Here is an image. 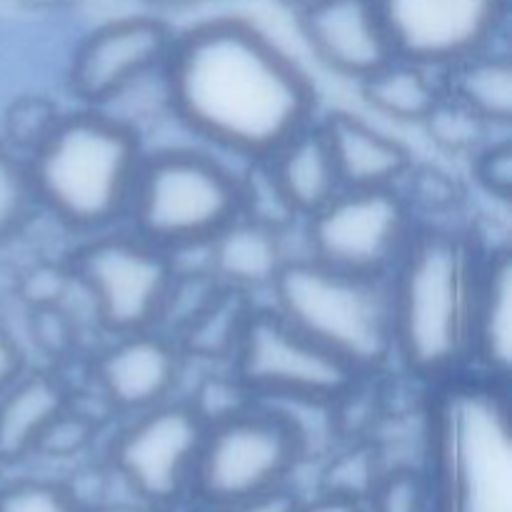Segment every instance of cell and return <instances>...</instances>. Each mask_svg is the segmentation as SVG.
<instances>
[{"label":"cell","instance_id":"obj_7","mask_svg":"<svg viewBox=\"0 0 512 512\" xmlns=\"http://www.w3.org/2000/svg\"><path fill=\"white\" fill-rule=\"evenodd\" d=\"M305 455L308 448L295 425L275 405L258 400L205 425L188 495L210 510L283 488Z\"/></svg>","mask_w":512,"mask_h":512},{"label":"cell","instance_id":"obj_20","mask_svg":"<svg viewBox=\"0 0 512 512\" xmlns=\"http://www.w3.org/2000/svg\"><path fill=\"white\" fill-rule=\"evenodd\" d=\"M280 193L300 220L318 213L343 190L320 123H308L265 158Z\"/></svg>","mask_w":512,"mask_h":512},{"label":"cell","instance_id":"obj_6","mask_svg":"<svg viewBox=\"0 0 512 512\" xmlns=\"http://www.w3.org/2000/svg\"><path fill=\"white\" fill-rule=\"evenodd\" d=\"M243 210L240 178L195 150L145 155L125 218L130 230L165 253L203 248Z\"/></svg>","mask_w":512,"mask_h":512},{"label":"cell","instance_id":"obj_19","mask_svg":"<svg viewBox=\"0 0 512 512\" xmlns=\"http://www.w3.org/2000/svg\"><path fill=\"white\" fill-rule=\"evenodd\" d=\"M68 385L55 373H23L0 393V465L35 455L40 435L70 405Z\"/></svg>","mask_w":512,"mask_h":512},{"label":"cell","instance_id":"obj_40","mask_svg":"<svg viewBox=\"0 0 512 512\" xmlns=\"http://www.w3.org/2000/svg\"><path fill=\"white\" fill-rule=\"evenodd\" d=\"M20 278H23V273L15 265L0 263V298H13V295H18Z\"/></svg>","mask_w":512,"mask_h":512},{"label":"cell","instance_id":"obj_30","mask_svg":"<svg viewBox=\"0 0 512 512\" xmlns=\"http://www.w3.org/2000/svg\"><path fill=\"white\" fill-rule=\"evenodd\" d=\"M95 433H98V420L85 410L75 408L73 398H70L68 408L40 435L35 455H45V458L53 460L75 458L93 445Z\"/></svg>","mask_w":512,"mask_h":512},{"label":"cell","instance_id":"obj_2","mask_svg":"<svg viewBox=\"0 0 512 512\" xmlns=\"http://www.w3.org/2000/svg\"><path fill=\"white\" fill-rule=\"evenodd\" d=\"M485 253L475 235L418 223L388 275L393 360L428 388L470 368Z\"/></svg>","mask_w":512,"mask_h":512},{"label":"cell","instance_id":"obj_8","mask_svg":"<svg viewBox=\"0 0 512 512\" xmlns=\"http://www.w3.org/2000/svg\"><path fill=\"white\" fill-rule=\"evenodd\" d=\"M230 368L255 400L338 403L365 378L273 305H255Z\"/></svg>","mask_w":512,"mask_h":512},{"label":"cell","instance_id":"obj_12","mask_svg":"<svg viewBox=\"0 0 512 512\" xmlns=\"http://www.w3.org/2000/svg\"><path fill=\"white\" fill-rule=\"evenodd\" d=\"M395 58L445 70L495 45L508 0H378Z\"/></svg>","mask_w":512,"mask_h":512},{"label":"cell","instance_id":"obj_16","mask_svg":"<svg viewBox=\"0 0 512 512\" xmlns=\"http://www.w3.org/2000/svg\"><path fill=\"white\" fill-rule=\"evenodd\" d=\"M343 188H398L413 155L400 140L380 133L350 113H330L320 120Z\"/></svg>","mask_w":512,"mask_h":512},{"label":"cell","instance_id":"obj_3","mask_svg":"<svg viewBox=\"0 0 512 512\" xmlns=\"http://www.w3.org/2000/svg\"><path fill=\"white\" fill-rule=\"evenodd\" d=\"M423 475L435 512H512L508 383L468 368L430 385Z\"/></svg>","mask_w":512,"mask_h":512},{"label":"cell","instance_id":"obj_42","mask_svg":"<svg viewBox=\"0 0 512 512\" xmlns=\"http://www.w3.org/2000/svg\"><path fill=\"white\" fill-rule=\"evenodd\" d=\"M155 8H193V5L215 3V0H148Z\"/></svg>","mask_w":512,"mask_h":512},{"label":"cell","instance_id":"obj_28","mask_svg":"<svg viewBox=\"0 0 512 512\" xmlns=\"http://www.w3.org/2000/svg\"><path fill=\"white\" fill-rule=\"evenodd\" d=\"M398 188L403 190L415 218L420 213H448V210L458 208L460 198H463L458 180L445 173V170L435 168V165L413 163V168L408 170V175H405Z\"/></svg>","mask_w":512,"mask_h":512},{"label":"cell","instance_id":"obj_10","mask_svg":"<svg viewBox=\"0 0 512 512\" xmlns=\"http://www.w3.org/2000/svg\"><path fill=\"white\" fill-rule=\"evenodd\" d=\"M418 228L400 188H343L305 218L308 255L355 275L388 278Z\"/></svg>","mask_w":512,"mask_h":512},{"label":"cell","instance_id":"obj_4","mask_svg":"<svg viewBox=\"0 0 512 512\" xmlns=\"http://www.w3.org/2000/svg\"><path fill=\"white\" fill-rule=\"evenodd\" d=\"M143 145L133 125L85 108L60 115L28 155L40 208L78 233H103L128 215Z\"/></svg>","mask_w":512,"mask_h":512},{"label":"cell","instance_id":"obj_22","mask_svg":"<svg viewBox=\"0 0 512 512\" xmlns=\"http://www.w3.org/2000/svg\"><path fill=\"white\" fill-rule=\"evenodd\" d=\"M435 73L438 70L413 60L393 58L360 80V93L375 113L398 123L420 125L443 98V83Z\"/></svg>","mask_w":512,"mask_h":512},{"label":"cell","instance_id":"obj_11","mask_svg":"<svg viewBox=\"0 0 512 512\" xmlns=\"http://www.w3.org/2000/svg\"><path fill=\"white\" fill-rule=\"evenodd\" d=\"M205 423L188 400L130 415L108 445V468L133 498L175 508L190 493Z\"/></svg>","mask_w":512,"mask_h":512},{"label":"cell","instance_id":"obj_43","mask_svg":"<svg viewBox=\"0 0 512 512\" xmlns=\"http://www.w3.org/2000/svg\"><path fill=\"white\" fill-rule=\"evenodd\" d=\"M280 3L290 5V8H293V10H298V8H303L305 3H310V0H280Z\"/></svg>","mask_w":512,"mask_h":512},{"label":"cell","instance_id":"obj_31","mask_svg":"<svg viewBox=\"0 0 512 512\" xmlns=\"http://www.w3.org/2000/svg\"><path fill=\"white\" fill-rule=\"evenodd\" d=\"M193 405L195 413L200 415L205 425L218 423V420L230 418V415L240 413V410L250 408L255 400V395L245 388L243 380L233 373V368L228 365L225 373H210L208 378L200 383V388L195 390L193 398L188 400Z\"/></svg>","mask_w":512,"mask_h":512},{"label":"cell","instance_id":"obj_18","mask_svg":"<svg viewBox=\"0 0 512 512\" xmlns=\"http://www.w3.org/2000/svg\"><path fill=\"white\" fill-rule=\"evenodd\" d=\"M208 268L225 288L253 295L273 285L280 268L288 263L285 233L243 218L228 225L208 243Z\"/></svg>","mask_w":512,"mask_h":512},{"label":"cell","instance_id":"obj_13","mask_svg":"<svg viewBox=\"0 0 512 512\" xmlns=\"http://www.w3.org/2000/svg\"><path fill=\"white\" fill-rule=\"evenodd\" d=\"M175 33L155 15H128L90 30L70 60L68 83L85 108H105L153 70H163Z\"/></svg>","mask_w":512,"mask_h":512},{"label":"cell","instance_id":"obj_34","mask_svg":"<svg viewBox=\"0 0 512 512\" xmlns=\"http://www.w3.org/2000/svg\"><path fill=\"white\" fill-rule=\"evenodd\" d=\"M473 173L480 188L498 200L512 195V143L510 138L488 140L473 155Z\"/></svg>","mask_w":512,"mask_h":512},{"label":"cell","instance_id":"obj_37","mask_svg":"<svg viewBox=\"0 0 512 512\" xmlns=\"http://www.w3.org/2000/svg\"><path fill=\"white\" fill-rule=\"evenodd\" d=\"M25 373V355L18 340L0 323V393L8 390Z\"/></svg>","mask_w":512,"mask_h":512},{"label":"cell","instance_id":"obj_29","mask_svg":"<svg viewBox=\"0 0 512 512\" xmlns=\"http://www.w3.org/2000/svg\"><path fill=\"white\" fill-rule=\"evenodd\" d=\"M0 512H88L68 483L15 480L0 488Z\"/></svg>","mask_w":512,"mask_h":512},{"label":"cell","instance_id":"obj_26","mask_svg":"<svg viewBox=\"0 0 512 512\" xmlns=\"http://www.w3.org/2000/svg\"><path fill=\"white\" fill-rule=\"evenodd\" d=\"M420 125L428 130V138L440 150H448L453 155H470L473 158L488 140H493L488 135L493 130V125L485 123L483 118L470 113L465 105L448 98L445 93L440 98V103L430 110L428 118Z\"/></svg>","mask_w":512,"mask_h":512},{"label":"cell","instance_id":"obj_38","mask_svg":"<svg viewBox=\"0 0 512 512\" xmlns=\"http://www.w3.org/2000/svg\"><path fill=\"white\" fill-rule=\"evenodd\" d=\"M298 512H368V505L363 500L343 498V495L333 493H320L318 498L303 503L300 500Z\"/></svg>","mask_w":512,"mask_h":512},{"label":"cell","instance_id":"obj_39","mask_svg":"<svg viewBox=\"0 0 512 512\" xmlns=\"http://www.w3.org/2000/svg\"><path fill=\"white\" fill-rule=\"evenodd\" d=\"M88 512H173V508L133 498V500H105V503L95 505V508H90Z\"/></svg>","mask_w":512,"mask_h":512},{"label":"cell","instance_id":"obj_21","mask_svg":"<svg viewBox=\"0 0 512 512\" xmlns=\"http://www.w3.org/2000/svg\"><path fill=\"white\" fill-rule=\"evenodd\" d=\"M440 83L448 98L483 118L493 128L512 120V60L495 45L440 70Z\"/></svg>","mask_w":512,"mask_h":512},{"label":"cell","instance_id":"obj_23","mask_svg":"<svg viewBox=\"0 0 512 512\" xmlns=\"http://www.w3.org/2000/svg\"><path fill=\"white\" fill-rule=\"evenodd\" d=\"M253 310V295L223 285L220 293L210 300L208 308L175 340L183 358L230 365Z\"/></svg>","mask_w":512,"mask_h":512},{"label":"cell","instance_id":"obj_32","mask_svg":"<svg viewBox=\"0 0 512 512\" xmlns=\"http://www.w3.org/2000/svg\"><path fill=\"white\" fill-rule=\"evenodd\" d=\"M58 118L60 113L48 100H20V103H15L10 108L8 120H5V128H8V140L5 143L13 150H25L30 155L48 138V133L58 123Z\"/></svg>","mask_w":512,"mask_h":512},{"label":"cell","instance_id":"obj_41","mask_svg":"<svg viewBox=\"0 0 512 512\" xmlns=\"http://www.w3.org/2000/svg\"><path fill=\"white\" fill-rule=\"evenodd\" d=\"M20 3H25L28 8H35V10H63V8H73V5L80 3V0H20Z\"/></svg>","mask_w":512,"mask_h":512},{"label":"cell","instance_id":"obj_36","mask_svg":"<svg viewBox=\"0 0 512 512\" xmlns=\"http://www.w3.org/2000/svg\"><path fill=\"white\" fill-rule=\"evenodd\" d=\"M298 505L300 498L295 495V490L283 485V488L253 495V498L235 500V503L220 505V508H210L205 512H298Z\"/></svg>","mask_w":512,"mask_h":512},{"label":"cell","instance_id":"obj_17","mask_svg":"<svg viewBox=\"0 0 512 512\" xmlns=\"http://www.w3.org/2000/svg\"><path fill=\"white\" fill-rule=\"evenodd\" d=\"M470 370L510 385L512 373V260L510 250H488L473 320Z\"/></svg>","mask_w":512,"mask_h":512},{"label":"cell","instance_id":"obj_27","mask_svg":"<svg viewBox=\"0 0 512 512\" xmlns=\"http://www.w3.org/2000/svg\"><path fill=\"white\" fill-rule=\"evenodd\" d=\"M365 505L368 512H435L428 480L413 465L385 468Z\"/></svg>","mask_w":512,"mask_h":512},{"label":"cell","instance_id":"obj_24","mask_svg":"<svg viewBox=\"0 0 512 512\" xmlns=\"http://www.w3.org/2000/svg\"><path fill=\"white\" fill-rule=\"evenodd\" d=\"M383 458L378 445L370 440H348L345 448L330 455L320 475V493L343 495V498L368 503L370 493L383 475Z\"/></svg>","mask_w":512,"mask_h":512},{"label":"cell","instance_id":"obj_35","mask_svg":"<svg viewBox=\"0 0 512 512\" xmlns=\"http://www.w3.org/2000/svg\"><path fill=\"white\" fill-rule=\"evenodd\" d=\"M73 280L68 265L58 268V265H35L33 270L23 273L20 278L18 298H23L30 308L38 305H55L63 300L65 288Z\"/></svg>","mask_w":512,"mask_h":512},{"label":"cell","instance_id":"obj_33","mask_svg":"<svg viewBox=\"0 0 512 512\" xmlns=\"http://www.w3.org/2000/svg\"><path fill=\"white\" fill-rule=\"evenodd\" d=\"M30 335L50 360L68 358L75 350V323L60 303L30 308Z\"/></svg>","mask_w":512,"mask_h":512},{"label":"cell","instance_id":"obj_25","mask_svg":"<svg viewBox=\"0 0 512 512\" xmlns=\"http://www.w3.org/2000/svg\"><path fill=\"white\" fill-rule=\"evenodd\" d=\"M40 208L28 160L0 138V245L18 238Z\"/></svg>","mask_w":512,"mask_h":512},{"label":"cell","instance_id":"obj_14","mask_svg":"<svg viewBox=\"0 0 512 512\" xmlns=\"http://www.w3.org/2000/svg\"><path fill=\"white\" fill-rule=\"evenodd\" d=\"M298 28L325 68L360 83L395 58L378 0H310Z\"/></svg>","mask_w":512,"mask_h":512},{"label":"cell","instance_id":"obj_5","mask_svg":"<svg viewBox=\"0 0 512 512\" xmlns=\"http://www.w3.org/2000/svg\"><path fill=\"white\" fill-rule=\"evenodd\" d=\"M273 308L360 375L393 360L388 278L345 273L303 255L288 258L270 285Z\"/></svg>","mask_w":512,"mask_h":512},{"label":"cell","instance_id":"obj_1","mask_svg":"<svg viewBox=\"0 0 512 512\" xmlns=\"http://www.w3.org/2000/svg\"><path fill=\"white\" fill-rule=\"evenodd\" d=\"M180 123L218 148L265 160L313 123L315 85L263 30L215 18L175 35L163 65Z\"/></svg>","mask_w":512,"mask_h":512},{"label":"cell","instance_id":"obj_15","mask_svg":"<svg viewBox=\"0 0 512 512\" xmlns=\"http://www.w3.org/2000/svg\"><path fill=\"white\" fill-rule=\"evenodd\" d=\"M183 360L170 335L150 328L115 335L95 360L93 378L110 408L135 415L170 400Z\"/></svg>","mask_w":512,"mask_h":512},{"label":"cell","instance_id":"obj_9","mask_svg":"<svg viewBox=\"0 0 512 512\" xmlns=\"http://www.w3.org/2000/svg\"><path fill=\"white\" fill-rule=\"evenodd\" d=\"M68 270L110 335L155 328L175 273L170 255L133 230L90 235L68 260Z\"/></svg>","mask_w":512,"mask_h":512}]
</instances>
